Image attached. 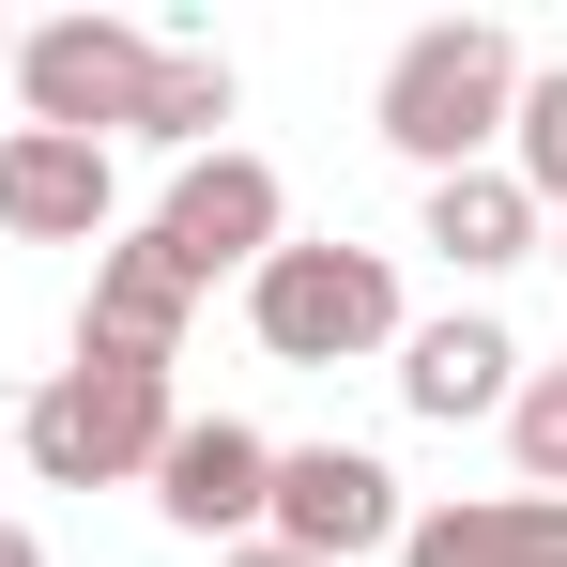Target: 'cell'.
<instances>
[{"label": "cell", "instance_id": "6da1fadb", "mask_svg": "<svg viewBox=\"0 0 567 567\" xmlns=\"http://www.w3.org/2000/svg\"><path fill=\"white\" fill-rule=\"evenodd\" d=\"M506 107H522V47H506L491 16H430V31L383 62V138H399L430 185H445V169H491Z\"/></svg>", "mask_w": 567, "mask_h": 567}, {"label": "cell", "instance_id": "7a4b0ae2", "mask_svg": "<svg viewBox=\"0 0 567 567\" xmlns=\"http://www.w3.org/2000/svg\"><path fill=\"white\" fill-rule=\"evenodd\" d=\"M169 383L154 369H47L31 383V414H16V461L47 475V491H123V475L169 461Z\"/></svg>", "mask_w": 567, "mask_h": 567}, {"label": "cell", "instance_id": "3957f363", "mask_svg": "<svg viewBox=\"0 0 567 567\" xmlns=\"http://www.w3.org/2000/svg\"><path fill=\"white\" fill-rule=\"evenodd\" d=\"M246 322L277 369H353V353H399V261L383 246H277L246 277Z\"/></svg>", "mask_w": 567, "mask_h": 567}, {"label": "cell", "instance_id": "277c9868", "mask_svg": "<svg viewBox=\"0 0 567 567\" xmlns=\"http://www.w3.org/2000/svg\"><path fill=\"white\" fill-rule=\"evenodd\" d=\"M154 78V31L138 16H47V31H16V107L47 123V138H123V107Z\"/></svg>", "mask_w": 567, "mask_h": 567}, {"label": "cell", "instance_id": "5b68a950", "mask_svg": "<svg viewBox=\"0 0 567 567\" xmlns=\"http://www.w3.org/2000/svg\"><path fill=\"white\" fill-rule=\"evenodd\" d=\"M399 475L369 461V445H277V506H261V537L307 567H353V553H399Z\"/></svg>", "mask_w": 567, "mask_h": 567}, {"label": "cell", "instance_id": "8992f818", "mask_svg": "<svg viewBox=\"0 0 567 567\" xmlns=\"http://www.w3.org/2000/svg\"><path fill=\"white\" fill-rule=\"evenodd\" d=\"M154 246H169L199 291H215V277H261V261L291 246V199H277L261 154H185V185H169V215H154Z\"/></svg>", "mask_w": 567, "mask_h": 567}, {"label": "cell", "instance_id": "52a82bcc", "mask_svg": "<svg viewBox=\"0 0 567 567\" xmlns=\"http://www.w3.org/2000/svg\"><path fill=\"white\" fill-rule=\"evenodd\" d=\"M185 307L199 277L154 246V230H123V246H93V307H78V369H154L169 383V353H185Z\"/></svg>", "mask_w": 567, "mask_h": 567}, {"label": "cell", "instance_id": "ba28073f", "mask_svg": "<svg viewBox=\"0 0 567 567\" xmlns=\"http://www.w3.org/2000/svg\"><path fill=\"white\" fill-rule=\"evenodd\" d=\"M154 506L230 553V537H261V506H277V445H261L246 414H199V430H169V461H154Z\"/></svg>", "mask_w": 567, "mask_h": 567}, {"label": "cell", "instance_id": "9c48e42d", "mask_svg": "<svg viewBox=\"0 0 567 567\" xmlns=\"http://www.w3.org/2000/svg\"><path fill=\"white\" fill-rule=\"evenodd\" d=\"M399 567H567V491H461V506H414Z\"/></svg>", "mask_w": 567, "mask_h": 567}, {"label": "cell", "instance_id": "30bf717a", "mask_svg": "<svg viewBox=\"0 0 567 567\" xmlns=\"http://www.w3.org/2000/svg\"><path fill=\"white\" fill-rule=\"evenodd\" d=\"M0 230H31V246H107V138L16 123V138H0Z\"/></svg>", "mask_w": 567, "mask_h": 567}, {"label": "cell", "instance_id": "8fae6325", "mask_svg": "<svg viewBox=\"0 0 567 567\" xmlns=\"http://www.w3.org/2000/svg\"><path fill=\"white\" fill-rule=\"evenodd\" d=\"M399 399H414L430 430L506 414V399H522V338H506L491 307H461V322H414V338H399Z\"/></svg>", "mask_w": 567, "mask_h": 567}, {"label": "cell", "instance_id": "7c38bea8", "mask_svg": "<svg viewBox=\"0 0 567 567\" xmlns=\"http://www.w3.org/2000/svg\"><path fill=\"white\" fill-rule=\"evenodd\" d=\"M430 246H445L461 277H506V261H537V246H553V215L506 185V169H445V185H430Z\"/></svg>", "mask_w": 567, "mask_h": 567}, {"label": "cell", "instance_id": "4fadbf2b", "mask_svg": "<svg viewBox=\"0 0 567 567\" xmlns=\"http://www.w3.org/2000/svg\"><path fill=\"white\" fill-rule=\"evenodd\" d=\"M215 123H230V62L154 31V78H138V107H123V138H154V154H215Z\"/></svg>", "mask_w": 567, "mask_h": 567}, {"label": "cell", "instance_id": "5bb4252c", "mask_svg": "<svg viewBox=\"0 0 567 567\" xmlns=\"http://www.w3.org/2000/svg\"><path fill=\"white\" fill-rule=\"evenodd\" d=\"M506 185L537 199V215H567V62L522 78V107H506Z\"/></svg>", "mask_w": 567, "mask_h": 567}, {"label": "cell", "instance_id": "9a60e30c", "mask_svg": "<svg viewBox=\"0 0 567 567\" xmlns=\"http://www.w3.org/2000/svg\"><path fill=\"white\" fill-rule=\"evenodd\" d=\"M506 445H522V491H567V369H522Z\"/></svg>", "mask_w": 567, "mask_h": 567}, {"label": "cell", "instance_id": "2e32d148", "mask_svg": "<svg viewBox=\"0 0 567 567\" xmlns=\"http://www.w3.org/2000/svg\"><path fill=\"white\" fill-rule=\"evenodd\" d=\"M0 567H47V537H31V522H0Z\"/></svg>", "mask_w": 567, "mask_h": 567}, {"label": "cell", "instance_id": "e0dca14e", "mask_svg": "<svg viewBox=\"0 0 567 567\" xmlns=\"http://www.w3.org/2000/svg\"><path fill=\"white\" fill-rule=\"evenodd\" d=\"M230 567H307V553H277V537H230Z\"/></svg>", "mask_w": 567, "mask_h": 567}, {"label": "cell", "instance_id": "ac0fdd59", "mask_svg": "<svg viewBox=\"0 0 567 567\" xmlns=\"http://www.w3.org/2000/svg\"><path fill=\"white\" fill-rule=\"evenodd\" d=\"M0 78H16V31H0Z\"/></svg>", "mask_w": 567, "mask_h": 567}, {"label": "cell", "instance_id": "d6986e66", "mask_svg": "<svg viewBox=\"0 0 567 567\" xmlns=\"http://www.w3.org/2000/svg\"><path fill=\"white\" fill-rule=\"evenodd\" d=\"M553 261H567V215H553Z\"/></svg>", "mask_w": 567, "mask_h": 567}, {"label": "cell", "instance_id": "ffe728a7", "mask_svg": "<svg viewBox=\"0 0 567 567\" xmlns=\"http://www.w3.org/2000/svg\"><path fill=\"white\" fill-rule=\"evenodd\" d=\"M0 445H16V430H0Z\"/></svg>", "mask_w": 567, "mask_h": 567}]
</instances>
